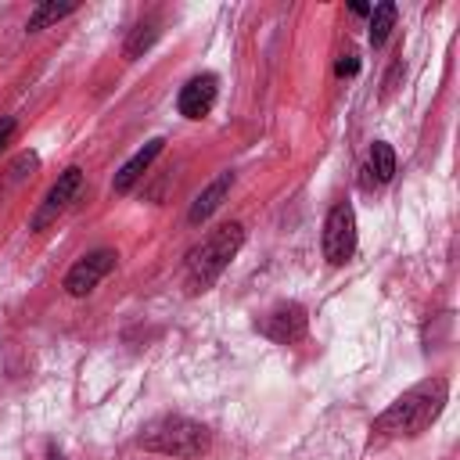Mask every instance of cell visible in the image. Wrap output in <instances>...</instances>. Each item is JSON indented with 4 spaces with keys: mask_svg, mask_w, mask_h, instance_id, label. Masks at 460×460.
I'll return each mask as SVG.
<instances>
[{
    "mask_svg": "<svg viewBox=\"0 0 460 460\" xmlns=\"http://www.w3.org/2000/svg\"><path fill=\"white\" fill-rule=\"evenodd\" d=\"M446 399H449L446 377L420 381L410 392H402L395 402H388V410L374 420V431L388 438H413L438 420V413L446 410Z\"/></svg>",
    "mask_w": 460,
    "mask_h": 460,
    "instance_id": "6da1fadb",
    "label": "cell"
},
{
    "mask_svg": "<svg viewBox=\"0 0 460 460\" xmlns=\"http://www.w3.org/2000/svg\"><path fill=\"white\" fill-rule=\"evenodd\" d=\"M140 449L147 453H162V456H176V460H194L201 453H208L212 446V435L205 424L190 420V417H180V413H165V417H155L144 431H140Z\"/></svg>",
    "mask_w": 460,
    "mask_h": 460,
    "instance_id": "7a4b0ae2",
    "label": "cell"
},
{
    "mask_svg": "<svg viewBox=\"0 0 460 460\" xmlns=\"http://www.w3.org/2000/svg\"><path fill=\"white\" fill-rule=\"evenodd\" d=\"M244 244V226L241 223H223L216 226L190 255H187V288L190 291H208L219 273L230 266V259Z\"/></svg>",
    "mask_w": 460,
    "mask_h": 460,
    "instance_id": "3957f363",
    "label": "cell"
},
{
    "mask_svg": "<svg viewBox=\"0 0 460 460\" xmlns=\"http://www.w3.org/2000/svg\"><path fill=\"white\" fill-rule=\"evenodd\" d=\"M356 252V212L349 201H338L323 219V259L331 266H345Z\"/></svg>",
    "mask_w": 460,
    "mask_h": 460,
    "instance_id": "277c9868",
    "label": "cell"
},
{
    "mask_svg": "<svg viewBox=\"0 0 460 460\" xmlns=\"http://www.w3.org/2000/svg\"><path fill=\"white\" fill-rule=\"evenodd\" d=\"M115 262H119V255L111 252V248H97V252H90V255H83L68 273H65V291L72 295V298H83V295H90L111 270H115Z\"/></svg>",
    "mask_w": 460,
    "mask_h": 460,
    "instance_id": "5b68a950",
    "label": "cell"
},
{
    "mask_svg": "<svg viewBox=\"0 0 460 460\" xmlns=\"http://www.w3.org/2000/svg\"><path fill=\"white\" fill-rule=\"evenodd\" d=\"M79 187H83V169H79V165H68V169L58 176V183L47 190L43 205L36 208V216H32V230H47V226H50V223L75 201Z\"/></svg>",
    "mask_w": 460,
    "mask_h": 460,
    "instance_id": "8992f818",
    "label": "cell"
},
{
    "mask_svg": "<svg viewBox=\"0 0 460 460\" xmlns=\"http://www.w3.org/2000/svg\"><path fill=\"white\" fill-rule=\"evenodd\" d=\"M259 331L280 345H291V341H302L305 331H309V316L298 302H280L277 309H270L262 320H259Z\"/></svg>",
    "mask_w": 460,
    "mask_h": 460,
    "instance_id": "52a82bcc",
    "label": "cell"
},
{
    "mask_svg": "<svg viewBox=\"0 0 460 460\" xmlns=\"http://www.w3.org/2000/svg\"><path fill=\"white\" fill-rule=\"evenodd\" d=\"M216 93H219V79L212 72H201L194 79H187L180 86V97H176V108L183 119H205L216 104Z\"/></svg>",
    "mask_w": 460,
    "mask_h": 460,
    "instance_id": "ba28073f",
    "label": "cell"
},
{
    "mask_svg": "<svg viewBox=\"0 0 460 460\" xmlns=\"http://www.w3.org/2000/svg\"><path fill=\"white\" fill-rule=\"evenodd\" d=\"M162 144H165L162 137L147 140V144H144V147H140V151H137V155H133V158H129V162H126V165L115 172V180H111V190H115V194H126V190H133V183H137V180H140V176L151 169V162L162 155Z\"/></svg>",
    "mask_w": 460,
    "mask_h": 460,
    "instance_id": "9c48e42d",
    "label": "cell"
},
{
    "mask_svg": "<svg viewBox=\"0 0 460 460\" xmlns=\"http://www.w3.org/2000/svg\"><path fill=\"white\" fill-rule=\"evenodd\" d=\"M230 187H234V172H219L198 198H194V205H190V212H187V219L198 226V223H205L219 205H223V198L230 194Z\"/></svg>",
    "mask_w": 460,
    "mask_h": 460,
    "instance_id": "30bf717a",
    "label": "cell"
},
{
    "mask_svg": "<svg viewBox=\"0 0 460 460\" xmlns=\"http://www.w3.org/2000/svg\"><path fill=\"white\" fill-rule=\"evenodd\" d=\"M367 172L374 176V183H388V180H392V172H395V151H392V144L377 140V144L370 147V155H367Z\"/></svg>",
    "mask_w": 460,
    "mask_h": 460,
    "instance_id": "8fae6325",
    "label": "cell"
},
{
    "mask_svg": "<svg viewBox=\"0 0 460 460\" xmlns=\"http://www.w3.org/2000/svg\"><path fill=\"white\" fill-rule=\"evenodd\" d=\"M75 7H79V4H54V0H50V4H36L32 14H29V22H25V29H29V32H40V29H47L50 22H61L65 14H72Z\"/></svg>",
    "mask_w": 460,
    "mask_h": 460,
    "instance_id": "7c38bea8",
    "label": "cell"
},
{
    "mask_svg": "<svg viewBox=\"0 0 460 460\" xmlns=\"http://www.w3.org/2000/svg\"><path fill=\"white\" fill-rule=\"evenodd\" d=\"M395 4H377L374 14H370V47H385L388 32L395 29Z\"/></svg>",
    "mask_w": 460,
    "mask_h": 460,
    "instance_id": "4fadbf2b",
    "label": "cell"
},
{
    "mask_svg": "<svg viewBox=\"0 0 460 460\" xmlns=\"http://www.w3.org/2000/svg\"><path fill=\"white\" fill-rule=\"evenodd\" d=\"M155 40H158V18H147V22H140V25L126 36V47H122V50H126V58L133 61V58H140Z\"/></svg>",
    "mask_w": 460,
    "mask_h": 460,
    "instance_id": "5bb4252c",
    "label": "cell"
},
{
    "mask_svg": "<svg viewBox=\"0 0 460 460\" xmlns=\"http://www.w3.org/2000/svg\"><path fill=\"white\" fill-rule=\"evenodd\" d=\"M356 68H359V61H356V54H341V61H338V75H356Z\"/></svg>",
    "mask_w": 460,
    "mask_h": 460,
    "instance_id": "9a60e30c",
    "label": "cell"
},
{
    "mask_svg": "<svg viewBox=\"0 0 460 460\" xmlns=\"http://www.w3.org/2000/svg\"><path fill=\"white\" fill-rule=\"evenodd\" d=\"M14 126H18V122H14L11 115H7V119H0V151H4V147H7V140L14 137Z\"/></svg>",
    "mask_w": 460,
    "mask_h": 460,
    "instance_id": "2e32d148",
    "label": "cell"
},
{
    "mask_svg": "<svg viewBox=\"0 0 460 460\" xmlns=\"http://www.w3.org/2000/svg\"><path fill=\"white\" fill-rule=\"evenodd\" d=\"M47 460H65V453H61L58 446H50V449H47Z\"/></svg>",
    "mask_w": 460,
    "mask_h": 460,
    "instance_id": "e0dca14e",
    "label": "cell"
}]
</instances>
